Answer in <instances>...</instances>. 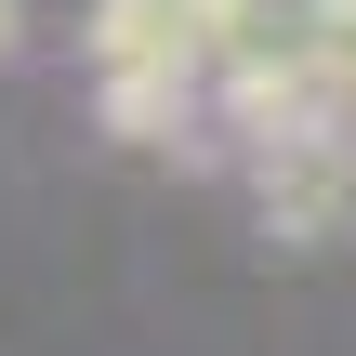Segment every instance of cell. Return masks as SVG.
I'll list each match as a JSON object with an SVG mask.
<instances>
[{
    "label": "cell",
    "instance_id": "5b68a950",
    "mask_svg": "<svg viewBox=\"0 0 356 356\" xmlns=\"http://www.w3.org/2000/svg\"><path fill=\"white\" fill-rule=\"evenodd\" d=\"M13 40H26V13H13V0H0V66H13Z\"/></svg>",
    "mask_w": 356,
    "mask_h": 356
},
{
    "label": "cell",
    "instance_id": "6da1fadb",
    "mask_svg": "<svg viewBox=\"0 0 356 356\" xmlns=\"http://www.w3.org/2000/svg\"><path fill=\"white\" fill-rule=\"evenodd\" d=\"M251 211H264L277 251H330V238L356 225V119H304V132H277V145L251 159Z\"/></svg>",
    "mask_w": 356,
    "mask_h": 356
},
{
    "label": "cell",
    "instance_id": "7a4b0ae2",
    "mask_svg": "<svg viewBox=\"0 0 356 356\" xmlns=\"http://www.w3.org/2000/svg\"><path fill=\"white\" fill-rule=\"evenodd\" d=\"M92 66H172V79H211V0H92Z\"/></svg>",
    "mask_w": 356,
    "mask_h": 356
},
{
    "label": "cell",
    "instance_id": "277c9868",
    "mask_svg": "<svg viewBox=\"0 0 356 356\" xmlns=\"http://www.w3.org/2000/svg\"><path fill=\"white\" fill-rule=\"evenodd\" d=\"M291 53L317 66V92L356 119V0H304V26H291Z\"/></svg>",
    "mask_w": 356,
    "mask_h": 356
},
{
    "label": "cell",
    "instance_id": "3957f363",
    "mask_svg": "<svg viewBox=\"0 0 356 356\" xmlns=\"http://www.w3.org/2000/svg\"><path fill=\"white\" fill-rule=\"evenodd\" d=\"M106 132H119V145H185V132H198V79L119 66V79H106Z\"/></svg>",
    "mask_w": 356,
    "mask_h": 356
}]
</instances>
